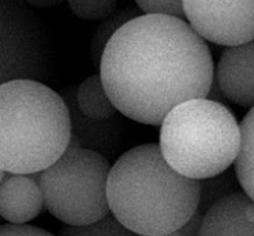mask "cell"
I'll list each match as a JSON object with an SVG mask.
<instances>
[{"instance_id": "obj_19", "label": "cell", "mask_w": 254, "mask_h": 236, "mask_svg": "<svg viewBox=\"0 0 254 236\" xmlns=\"http://www.w3.org/2000/svg\"><path fill=\"white\" fill-rule=\"evenodd\" d=\"M0 236H56L47 231L32 227V225H14V224H4L0 231Z\"/></svg>"}, {"instance_id": "obj_17", "label": "cell", "mask_w": 254, "mask_h": 236, "mask_svg": "<svg viewBox=\"0 0 254 236\" xmlns=\"http://www.w3.org/2000/svg\"><path fill=\"white\" fill-rule=\"evenodd\" d=\"M70 10L76 14L79 18L90 21H105L116 11L118 1L115 0H70Z\"/></svg>"}, {"instance_id": "obj_14", "label": "cell", "mask_w": 254, "mask_h": 236, "mask_svg": "<svg viewBox=\"0 0 254 236\" xmlns=\"http://www.w3.org/2000/svg\"><path fill=\"white\" fill-rule=\"evenodd\" d=\"M141 15H144V14L137 7V4L134 7L127 6L125 8H121V10H116L109 18L102 21L101 24L95 28L91 42H90V57L93 59V64L95 66L100 68L102 54H104L109 40L114 38L115 33L118 32L122 26L126 25L127 22H130V21H133Z\"/></svg>"}, {"instance_id": "obj_4", "label": "cell", "mask_w": 254, "mask_h": 236, "mask_svg": "<svg viewBox=\"0 0 254 236\" xmlns=\"http://www.w3.org/2000/svg\"><path fill=\"white\" fill-rule=\"evenodd\" d=\"M241 124L224 104L190 100L160 124L159 147L173 170L192 179L210 178L232 166L241 149Z\"/></svg>"}, {"instance_id": "obj_9", "label": "cell", "mask_w": 254, "mask_h": 236, "mask_svg": "<svg viewBox=\"0 0 254 236\" xmlns=\"http://www.w3.org/2000/svg\"><path fill=\"white\" fill-rule=\"evenodd\" d=\"M214 76L228 101L239 107H254V40L228 47L221 54Z\"/></svg>"}, {"instance_id": "obj_12", "label": "cell", "mask_w": 254, "mask_h": 236, "mask_svg": "<svg viewBox=\"0 0 254 236\" xmlns=\"http://www.w3.org/2000/svg\"><path fill=\"white\" fill-rule=\"evenodd\" d=\"M76 101L79 109L91 119L107 120L121 114L111 101L100 75L87 77L77 87Z\"/></svg>"}, {"instance_id": "obj_23", "label": "cell", "mask_w": 254, "mask_h": 236, "mask_svg": "<svg viewBox=\"0 0 254 236\" xmlns=\"http://www.w3.org/2000/svg\"><path fill=\"white\" fill-rule=\"evenodd\" d=\"M137 236H144V235H137ZM160 236H184L180 231H176V232H172V234H167V235H160Z\"/></svg>"}, {"instance_id": "obj_7", "label": "cell", "mask_w": 254, "mask_h": 236, "mask_svg": "<svg viewBox=\"0 0 254 236\" xmlns=\"http://www.w3.org/2000/svg\"><path fill=\"white\" fill-rule=\"evenodd\" d=\"M183 3L188 24L203 40L225 47L254 40V1L187 0Z\"/></svg>"}, {"instance_id": "obj_11", "label": "cell", "mask_w": 254, "mask_h": 236, "mask_svg": "<svg viewBox=\"0 0 254 236\" xmlns=\"http://www.w3.org/2000/svg\"><path fill=\"white\" fill-rule=\"evenodd\" d=\"M250 199L238 191L218 200L206 211L199 236H254V221L246 216Z\"/></svg>"}, {"instance_id": "obj_1", "label": "cell", "mask_w": 254, "mask_h": 236, "mask_svg": "<svg viewBox=\"0 0 254 236\" xmlns=\"http://www.w3.org/2000/svg\"><path fill=\"white\" fill-rule=\"evenodd\" d=\"M214 70L209 46L185 19L144 14L109 40L100 76L122 115L160 126L176 107L207 97Z\"/></svg>"}, {"instance_id": "obj_15", "label": "cell", "mask_w": 254, "mask_h": 236, "mask_svg": "<svg viewBox=\"0 0 254 236\" xmlns=\"http://www.w3.org/2000/svg\"><path fill=\"white\" fill-rule=\"evenodd\" d=\"M199 206H197V213L206 214L211 206L221 200L225 196H228L234 192L241 191V184L238 181L235 170H225L221 174H217L214 177L204 178L199 181Z\"/></svg>"}, {"instance_id": "obj_16", "label": "cell", "mask_w": 254, "mask_h": 236, "mask_svg": "<svg viewBox=\"0 0 254 236\" xmlns=\"http://www.w3.org/2000/svg\"><path fill=\"white\" fill-rule=\"evenodd\" d=\"M58 236H137L133 231L126 228L116 218L109 214L105 218L83 227H63Z\"/></svg>"}, {"instance_id": "obj_8", "label": "cell", "mask_w": 254, "mask_h": 236, "mask_svg": "<svg viewBox=\"0 0 254 236\" xmlns=\"http://www.w3.org/2000/svg\"><path fill=\"white\" fill-rule=\"evenodd\" d=\"M76 91L77 87L70 86L60 93L69 111L72 135L82 148L101 153L109 160L114 159L121 151L126 135V124L122 120V114L107 120L91 119L77 107Z\"/></svg>"}, {"instance_id": "obj_5", "label": "cell", "mask_w": 254, "mask_h": 236, "mask_svg": "<svg viewBox=\"0 0 254 236\" xmlns=\"http://www.w3.org/2000/svg\"><path fill=\"white\" fill-rule=\"evenodd\" d=\"M111 162L104 155L80 147L66 152L39 174L45 206L65 225H90L111 214L108 178Z\"/></svg>"}, {"instance_id": "obj_10", "label": "cell", "mask_w": 254, "mask_h": 236, "mask_svg": "<svg viewBox=\"0 0 254 236\" xmlns=\"http://www.w3.org/2000/svg\"><path fill=\"white\" fill-rule=\"evenodd\" d=\"M39 174H11L1 172L0 211L7 224L24 225L40 216L45 196L39 184Z\"/></svg>"}, {"instance_id": "obj_6", "label": "cell", "mask_w": 254, "mask_h": 236, "mask_svg": "<svg viewBox=\"0 0 254 236\" xmlns=\"http://www.w3.org/2000/svg\"><path fill=\"white\" fill-rule=\"evenodd\" d=\"M1 84L11 80L43 82L50 76L54 53L45 25L25 3L1 1Z\"/></svg>"}, {"instance_id": "obj_22", "label": "cell", "mask_w": 254, "mask_h": 236, "mask_svg": "<svg viewBox=\"0 0 254 236\" xmlns=\"http://www.w3.org/2000/svg\"><path fill=\"white\" fill-rule=\"evenodd\" d=\"M33 6H40V7H49L54 6V4H58V1H29Z\"/></svg>"}, {"instance_id": "obj_20", "label": "cell", "mask_w": 254, "mask_h": 236, "mask_svg": "<svg viewBox=\"0 0 254 236\" xmlns=\"http://www.w3.org/2000/svg\"><path fill=\"white\" fill-rule=\"evenodd\" d=\"M203 214L200 213H195L193 217L190 218L188 223L185 224L181 230H178L184 236H199L200 235V228H202V223H203Z\"/></svg>"}, {"instance_id": "obj_2", "label": "cell", "mask_w": 254, "mask_h": 236, "mask_svg": "<svg viewBox=\"0 0 254 236\" xmlns=\"http://www.w3.org/2000/svg\"><path fill=\"white\" fill-rule=\"evenodd\" d=\"M199 195V181L173 170L158 144L128 149L109 173L111 213L135 235L181 230L197 211Z\"/></svg>"}, {"instance_id": "obj_3", "label": "cell", "mask_w": 254, "mask_h": 236, "mask_svg": "<svg viewBox=\"0 0 254 236\" xmlns=\"http://www.w3.org/2000/svg\"><path fill=\"white\" fill-rule=\"evenodd\" d=\"M72 123L63 96L35 80L0 86V167L11 174H38L69 147Z\"/></svg>"}, {"instance_id": "obj_13", "label": "cell", "mask_w": 254, "mask_h": 236, "mask_svg": "<svg viewBox=\"0 0 254 236\" xmlns=\"http://www.w3.org/2000/svg\"><path fill=\"white\" fill-rule=\"evenodd\" d=\"M241 149L235 160V173L242 191L254 200V107L241 123Z\"/></svg>"}, {"instance_id": "obj_18", "label": "cell", "mask_w": 254, "mask_h": 236, "mask_svg": "<svg viewBox=\"0 0 254 236\" xmlns=\"http://www.w3.org/2000/svg\"><path fill=\"white\" fill-rule=\"evenodd\" d=\"M137 7L140 8L145 15H165V17H173V18L185 19L184 3L178 0H138L135 1Z\"/></svg>"}, {"instance_id": "obj_21", "label": "cell", "mask_w": 254, "mask_h": 236, "mask_svg": "<svg viewBox=\"0 0 254 236\" xmlns=\"http://www.w3.org/2000/svg\"><path fill=\"white\" fill-rule=\"evenodd\" d=\"M207 100L210 101H214V102H218V104H225L227 101V98L224 96V93H222L221 87H220V84L217 82L216 76L213 79V83L210 86V90L209 93H207V97H206Z\"/></svg>"}]
</instances>
